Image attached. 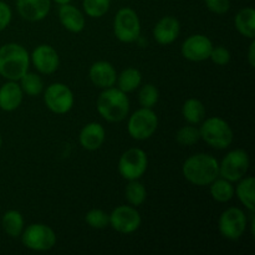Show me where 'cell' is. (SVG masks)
Returning <instances> with one entry per match:
<instances>
[{
    "mask_svg": "<svg viewBox=\"0 0 255 255\" xmlns=\"http://www.w3.org/2000/svg\"><path fill=\"white\" fill-rule=\"evenodd\" d=\"M182 174L193 186H209L219 177V162L209 153L192 154L182 164Z\"/></svg>",
    "mask_w": 255,
    "mask_h": 255,
    "instance_id": "6da1fadb",
    "label": "cell"
},
{
    "mask_svg": "<svg viewBox=\"0 0 255 255\" xmlns=\"http://www.w3.org/2000/svg\"><path fill=\"white\" fill-rule=\"evenodd\" d=\"M30 54L22 45L7 42L0 46V76L10 81H19L29 71Z\"/></svg>",
    "mask_w": 255,
    "mask_h": 255,
    "instance_id": "7a4b0ae2",
    "label": "cell"
},
{
    "mask_svg": "<svg viewBox=\"0 0 255 255\" xmlns=\"http://www.w3.org/2000/svg\"><path fill=\"white\" fill-rule=\"evenodd\" d=\"M129 107L131 104L127 94L115 86L102 90L96 101L99 115L111 124L124 121L128 116Z\"/></svg>",
    "mask_w": 255,
    "mask_h": 255,
    "instance_id": "3957f363",
    "label": "cell"
},
{
    "mask_svg": "<svg viewBox=\"0 0 255 255\" xmlns=\"http://www.w3.org/2000/svg\"><path fill=\"white\" fill-rule=\"evenodd\" d=\"M199 133L209 147L216 149H226L233 143L234 132L231 125L218 116L208 117L201 122Z\"/></svg>",
    "mask_w": 255,
    "mask_h": 255,
    "instance_id": "277c9868",
    "label": "cell"
},
{
    "mask_svg": "<svg viewBox=\"0 0 255 255\" xmlns=\"http://www.w3.org/2000/svg\"><path fill=\"white\" fill-rule=\"evenodd\" d=\"M20 238L22 246L32 252H49L57 242L54 229L44 223H32L25 227Z\"/></svg>",
    "mask_w": 255,
    "mask_h": 255,
    "instance_id": "5b68a950",
    "label": "cell"
},
{
    "mask_svg": "<svg viewBox=\"0 0 255 255\" xmlns=\"http://www.w3.org/2000/svg\"><path fill=\"white\" fill-rule=\"evenodd\" d=\"M158 127V117L153 109L141 107L134 111L127 121V132L136 141H146L151 138Z\"/></svg>",
    "mask_w": 255,
    "mask_h": 255,
    "instance_id": "8992f818",
    "label": "cell"
},
{
    "mask_svg": "<svg viewBox=\"0 0 255 255\" xmlns=\"http://www.w3.org/2000/svg\"><path fill=\"white\" fill-rule=\"evenodd\" d=\"M114 34L119 41L132 44L141 36V20L131 7H122L114 19Z\"/></svg>",
    "mask_w": 255,
    "mask_h": 255,
    "instance_id": "52a82bcc",
    "label": "cell"
},
{
    "mask_svg": "<svg viewBox=\"0 0 255 255\" xmlns=\"http://www.w3.org/2000/svg\"><path fill=\"white\" fill-rule=\"evenodd\" d=\"M119 173L126 181H134L144 176L148 168V156L138 147H133L121 154L119 159Z\"/></svg>",
    "mask_w": 255,
    "mask_h": 255,
    "instance_id": "ba28073f",
    "label": "cell"
},
{
    "mask_svg": "<svg viewBox=\"0 0 255 255\" xmlns=\"http://www.w3.org/2000/svg\"><path fill=\"white\" fill-rule=\"evenodd\" d=\"M251 167V158L248 152L242 148L228 152L219 162V177L227 181L238 182L247 176Z\"/></svg>",
    "mask_w": 255,
    "mask_h": 255,
    "instance_id": "9c48e42d",
    "label": "cell"
},
{
    "mask_svg": "<svg viewBox=\"0 0 255 255\" xmlns=\"http://www.w3.org/2000/svg\"><path fill=\"white\" fill-rule=\"evenodd\" d=\"M248 228V217L243 209L231 207L222 212L218 219L219 233L228 241H239Z\"/></svg>",
    "mask_w": 255,
    "mask_h": 255,
    "instance_id": "30bf717a",
    "label": "cell"
},
{
    "mask_svg": "<svg viewBox=\"0 0 255 255\" xmlns=\"http://www.w3.org/2000/svg\"><path fill=\"white\" fill-rule=\"evenodd\" d=\"M45 106L55 115H66L75 105L72 90L62 82H54L44 89Z\"/></svg>",
    "mask_w": 255,
    "mask_h": 255,
    "instance_id": "8fae6325",
    "label": "cell"
},
{
    "mask_svg": "<svg viewBox=\"0 0 255 255\" xmlns=\"http://www.w3.org/2000/svg\"><path fill=\"white\" fill-rule=\"evenodd\" d=\"M141 223V214L136 207L119 206L110 213V227L120 234L134 233Z\"/></svg>",
    "mask_w": 255,
    "mask_h": 255,
    "instance_id": "7c38bea8",
    "label": "cell"
},
{
    "mask_svg": "<svg viewBox=\"0 0 255 255\" xmlns=\"http://www.w3.org/2000/svg\"><path fill=\"white\" fill-rule=\"evenodd\" d=\"M213 42L203 34L189 35L181 46V54L186 60L192 62H202L209 60Z\"/></svg>",
    "mask_w": 255,
    "mask_h": 255,
    "instance_id": "4fadbf2b",
    "label": "cell"
},
{
    "mask_svg": "<svg viewBox=\"0 0 255 255\" xmlns=\"http://www.w3.org/2000/svg\"><path fill=\"white\" fill-rule=\"evenodd\" d=\"M30 64L41 75H51L60 66V56L56 49L49 44L37 45L30 54Z\"/></svg>",
    "mask_w": 255,
    "mask_h": 255,
    "instance_id": "5bb4252c",
    "label": "cell"
},
{
    "mask_svg": "<svg viewBox=\"0 0 255 255\" xmlns=\"http://www.w3.org/2000/svg\"><path fill=\"white\" fill-rule=\"evenodd\" d=\"M51 2L52 0H16V10L26 21H41L49 15Z\"/></svg>",
    "mask_w": 255,
    "mask_h": 255,
    "instance_id": "9a60e30c",
    "label": "cell"
},
{
    "mask_svg": "<svg viewBox=\"0 0 255 255\" xmlns=\"http://www.w3.org/2000/svg\"><path fill=\"white\" fill-rule=\"evenodd\" d=\"M179 32H181V24L178 19L169 15L161 17L152 30L153 39L156 40L157 44L163 45V46L173 44L179 36Z\"/></svg>",
    "mask_w": 255,
    "mask_h": 255,
    "instance_id": "2e32d148",
    "label": "cell"
},
{
    "mask_svg": "<svg viewBox=\"0 0 255 255\" xmlns=\"http://www.w3.org/2000/svg\"><path fill=\"white\" fill-rule=\"evenodd\" d=\"M89 77L92 84L99 89H109L116 85L117 71L111 62L100 60L90 66Z\"/></svg>",
    "mask_w": 255,
    "mask_h": 255,
    "instance_id": "e0dca14e",
    "label": "cell"
},
{
    "mask_svg": "<svg viewBox=\"0 0 255 255\" xmlns=\"http://www.w3.org/2000/svg\"><path fill=\"white\" fill-rule=\"evenodd\" d=\"M106 139V129L99 122H89L81 128L79 142L86 151H96L101 148Z\"/></svg>",
    "mask_w": 255,
    "mask_h": 255,
    "instance_id": "ac0fdd59",
    "label": "cell"
},
{
    "mask_svg": "<svg viewBox=\"0 0 255 255\" xmlns=\"http://www.w3.org/2000/svg\"><path fill=\"white\" fill-rule=\"evenodd\" d=\"M57 15H59L61 25L67 31L72 32V34H79V32L84 31L85 25H86L85 14L75 5L70 4V2L60 5Z\"/></svg>",
    "mask_w": 255,
    "mask_h": 255,
    "instance_id": "d6986e66",
    "label": "cell"
},
{
    "mask_svg": "<svg viewBox=\"0 0 255 255\" xmlns=\"http://www.w3.org/2000/svg\"><path fill=\"white\" fill-rule=\"evenodd\" d=\"M24 99V92L17 81L6 80L0 86V109L5 112H12L17 110Z\"/></svg>",
    "mask_w": 255,
    "mask_h": 255,
    "instance_id": "ffe728a7",
    "label": "cell"
},
{
    "mask_svg": "<svg viewBox=\"0 0 255 255\" xmlns=\"http://www.w3.org/2000/svg\"><path fill=\"white\" fill-rule=\"evenodd\" d=\"M234 25L242 36L249 40L255 37V10L252 6L243 7L237 12L234 17Z\"/></svg>",
    "mask_w": 255,
    "mask_h": 255,
    "instance_id": "44dd1931",
    "label": "cell"
},
{
    "mask_svg": "<svg viewBox=\"0 0 255 255\" xmlns=\"http://www.w3.org/2000/svg\"><path fill=\"white\" fill-rule=\"evenodd\" d=\"M255 179L254 177H243L239 179L237 187H234V193L238 197L239 202L248 209L251 213L255 211V196H254Z\"/></svg>",
    "mask_w": 255,
    "mask_h": 255,
    "instance_id": "7402d4cb",
    "label": "cell"
},
{
    "mask_svg": "<svg viewBox=\"0 0 255 255\" xmlns=\"http://www.w3.org/2000/svg\"><path fill=\"white\" fill-rule=\"evenodd\" d=\"M1 228L10 238H19L25 228L24 217L16 209L6 211L1 217Z\"/></svg>",
    "mask_w": 255,
    "mask_h": 255,
    "instance_id": "603a6c76",
    "label": "cell"
},
{
    "mask_svg": "<svg viewBox=\"0 0 255 255\" xmlns=\"http://www.w3.org/2000/svg\"><path fill=\"white\" fill-rule=\"evenodd\" d=\"M117 89L124 91L125 94H129L138 89L142 85V74L136 67H127L117 74Z\"/></svg>",
    "mask_w": 255,
    "mask_h": 255,
    "instance_id": "cb8c5ba5",
    "label": "cell"
},
{
    "mask_svg": "<svg viewBox=\"0 0 255 255\" xmlns=\"http://www.w3.org/2000/svg\"><path fill=\"white\" fill-rule=\"evenodd\" d=\"M182 116L187 124L197 126L206 119V106L201 100L191 97L182 105Z\"/></svg>",
    "mask_w": 255,
    "mask_h": 255,
    "instance_id": "d4e9b609",
    "label": "cell"
},
{
    "mask_svg": "<svg viewBox=\"0 0 255 255\" xmlns=\"http://www.w3.org/2000/svg\"><path fill=\"white\" fill-rule=\"evenodd\" d=\"M209 193L212 198L219 203H227L236 196L233 183L222 177H218L209 184Z\"/></svg>",
    "mask_w": 255,
    "mask_h": 255,
    "instance_id": "484cf974",
    "label": "cell"
},
{
    "mask_svg": "<svg viewBox=\"0 0 255 255\" xmlns=\"http://www.w3.org/2000/svg\"><path fill=\"white\" fill-rule=\"evenodd\" d=\"M17 82H19L24 95H26V96L36 97L44 92V80H42V77L40 76L39 74H36V72L27 71L26 74L22 75L21 79Z\"/></svg>",
    "mask_w": 255,
    "mask_h": 255,
    "instance_id": "4316f807",
    "label": "cell"
},
{
    "mask_svg": "<svg viewBox=\"0 0 255 255\" xmlns=\"http://www.w3.org/2000/svg\"><path fill=\"white\" fill-rule=\"evenodd\" d=\"M125 198L132 207H141L147 199V191L143 183L139 179L128 181L126 188H125Z\"/></svg>",
    "mask_w": 255,
    "mask_h": 255,
    "instance_id": "83f0119b",
    "label": "cell"
},
{
    "mask_svg": "<svg viewBox=\"0 0 255 255\" xmlns=\"http://www.w3.org/2000/svg\"><path fill=\"white\" fill-rule=\"evenodd\" d=\"M111 7V0H82L84 14L92 19H99L106 15Z\"/></svg>",
    "mask_w": 255,
    "mask_h": 255,
    "instance_id": "f1b7e54d",
    "label": "cell"
},
{
    "mask_svg": "<svg viewBox=\"0 0 255 255\" xmlns=\"http://www.w3.org/2000/svg\"><path fill=\"white\" fill-rule=\"evenodd\" d=\"M138 104L144 109H153L159 100V91L153 84H144L139 86Z\"/></svg>",
    "mask_w": 255,
    "mask_h": 255,
    "instance_id": "f546056e",
    "label": "cell"
},
{
    "mask_svg": "<svg viewBox=\"0 0 255 255\" xmlns=\"http://www.w3.org/2000/svg\"><path fill=\"white\" fill-rule=\"evenodd\" d=\"M201 139V133H199V127L196 125H187V126L181 127L176 133L177 143L181 146L189 147L196 144Z\"/></svg>",
    "mask_w": 255,
    "mask_h": 255,
    "instance_id": "4dcf8cb0",
    "label": "cell"
},
{
    "mask_svg": "<svg viewBox=\"0 0 255 255\" xmlns=\"http://www.w3.org/2000/svg\"><path fill=\"white\" fill-rule=\"evenodd\" d=\"M85 222L92 229H105L110 226V214L100 208H92L85 214Z\"/></svg>",
    "mask_w": 255,
    "mask_h": 255,
    "instance_id": "1f68e13d",
    "label": "cell"
},
{
    "mask_svg": "<svg viewBox=\"0 0 255 255\" xmlns=\"http://www.w3.org/2000/svg\"><path fill=\"white\" fill-rule=\"evenodd\" d=\"M232 55L229 52V50L224 46H213L212 49L211 55H209V60H212V62L218 66H226L231 62Z\"/></svg>",
    "mask_w": 255,
    "mask_h": 255,
    "instance_id": "d6a6232c",
    "label": "cell"
},
{
    "mask_svg": "<svg viewBox=\"0 0 255 255\" xmlns=\"http://www.w3.org/2000/svg\"><path fill=\"white\" fill-rule=\"evenodd\" d=\"M207 9L217 15L227 14L231 9V0H204Z\"/></svg>",
    "mask_w": 255,
    "mask_h": 255,
    "instance_id": "836d02e7",
    "label": "cell"
},
{
    "mask_svg": "<svg viewBox=\"0 0 255 255\" xmlns=\"http://www.w3.org/2000/svg\"><path fill=\"white\" fill-rule=\"evenodd\" d=\"M12 19V11L9 4L0 0V31L6 29Z\"/></svg>",
    "mask_w": 255,
    "mask_h": 255,
    "instance_id": "e575fe53",
    "label": "cell"
},
{
    "mask_svg": "<svg viewBox=\"0 0 255 255\" xmlns=\"http://www.w3.org/2000/svg\"><path fill=\"white\" fill-rule=\"evenodd\" d=\"M248 62H249V65H251V67L255 66V41L254 40H252L251 45H249Z\"/></svg>",
    "mask_w": 255,
    "mask_h": 255,
    "instance_id": "d590c367",
    "label": "cell"
},
{
    "mask_svg": "<svg viewBox=\"0 0 255 255\" xmlns=\"http://www.w3.org/2000/svg\"><path fill=\"white\" fill-rule=\"evenodd\" d=\"M54 2H56V4L59 5H62V4H67V2H71L72 0H52Z\"/></svg>",
    "mask_w": 255,
    "mask_h": 255,
    "instance_id": "8d00e7d4",
    "label": "cell"
},
{
    "mask_svg": "<svg viewBox=\"0 0 255 255\" xmlns=\"http://www.w3.org/2000/svg\"><path fill=\"white\" fill-rule=\"evenodd\" d=\"M1 143H2V139H1V134H0V147H1Z\"/></svg>",
    "mask_w": 255,
    "mask_h": 255,
    "instance_id": "74e56055",
    "label": "cell"
}]
</instances>
